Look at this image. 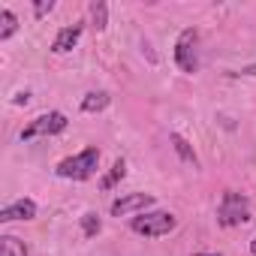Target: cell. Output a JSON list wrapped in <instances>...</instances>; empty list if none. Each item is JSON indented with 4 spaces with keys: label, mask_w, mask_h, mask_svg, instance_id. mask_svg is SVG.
Segmentation results:
<instances>
[{
    "label": "cell",
    "mask_w": 256,
    "mask_h": 256,
    "mask_svg": "<svg viewBox=\"0 0 256 256\" xmlns=\"http://www.w3.org/2000/svg\"><path fill=\"white\" fill-rule=\"evenodd\" d=\"M96 163H100V151L96 148H88L82 151L78 157H70L58 166V175L60 178H72V181H84L96 172Z\"/></svg>",
    "instance_id": "6da1fadb"
},
{
    "label": "cell",
    "mask_w": 256,
    "mask_h": 256,
    "mask_svg": "<svg viewBox=\"0 0 256 256\" xmlns=\"http://www.w3.org/2000/svg\"><path fill=\"white\" fill-rule=\"evenodd\" d=\"M175 214L169 211H154V214H142L133 220V232L139 235H148V238H160V235H169L175 229Z\"/></svg>",
    "instance_id": "7a4b0ae2"
},
{
    "label": "cell",
    "mask_w": 256,
    "mask_h": 256,
    "mask_svg": "<svg viewBox=\"0 0 256 256\" xmlns=\"http://www.w3.org/2000/svg\"><path fill=\"white\" fill-rule=\"evenodd\" d=\"M217 220H220L223 226L247 223V220H250V205H247V199H244V196H238V193H223V202H220Z\"/></svg>",
    "instance_id": "3957f363"
},
{
    "label": "cell",
    "mask_w": 256,
    "mask_h": 256,
    "mask_svg": "<svg viewBox=\"0 0 256 256\" xmlns=\"http://www.w3.org/2000/svg\"><path fill=\"white\" fill-rule=\"evenodd\" d=\"M66 130V118L60 112H48V114H40L36 120H30L24 130H22V139L30 142L36 136H54V133H64Z\"/></svg>",
    "instance_id": "277c9868"
},
{
    "label": "cell",
    "mask_w": 256,
    "mask_h": 256,
    "mask_svg": "<svg viewBox=\"0 0 256 256\" xmlns=\"http://www.w3.org/2000/svg\"><path fill=\"white\" fill-rule=\"evenodd\" d=\"M196 46H199L196 30H184V34L178 36L175 60H178V66H181L184 72H196V66H199V52H196Z\"/></svg>",
    "instance_id": "5b68a950"
},
{
    "label": "cell",
    "mask_w": 256,
    "mask_h": 256,
    "mask_svg": "<svg viewBox=\"0 0 256 256\" xmlns=\"http://www.w3.org/2000/svg\"><path fill=\"white\" fill-rule=\"evenodd\" d=\"M148 205H154V196L151 193H130V196H124V199H118L112 205V214L120 217V214H130V211H142Z\"/></svg>",
    "instance_id": "8992f818"
},
{
    "label": "cell",
    "mask_w": 256,
    "mask_h": 256,
    "mask_svg": "<svg viewBox=\"0 0 256 256\" xmlns=\"http://www.w3.org/2000/svg\"><path fill=\"white\" fill-rule=\"evenodd\" d=\"M36 217V205L30 199H18L12 205H6L4 211H0V220L10 223V220H34Z\"/></svg>",
    "instance_id": "52a82bcc"
},
{
    "label": "cell",
    "mask_w": 256,
    "mask_h": 256,
    "mask_svg": "<svg viewBox=\"0 0 256 256\" xmlns=\"http://www.w3.org/2000/svg\"><path fill=\"white\" fill-rule=\"evenodd\" d=\"M78 36H82V24H72V28H64L58 36H54V42H52V48L58 52V54H64V52H70L76 42H78Z\"/></svg>",
    "instance_id": "ba28073f"
},
{
    "label": "cell",
    "mask_w": 256,
    "mask_h": 256,
    "mask_svg": "<svg viewBox=\"0 0 256 256\" xmlns=\"http://www.w3.org/2000/svg\"><path fill=\"white\" fill-rule=\"evenodd\" d=\"M0 256H28V247H24V241H18L12 235H4L0 238Z\"/></svg>",
    "instance_id": "9c48e42d"
},
{
    "label": "cell",
    "mask_w": 256,
    "mask_h": 256,
    "mask_svg": "<svg viewBox=\"0 0 256 256\" xmlns=\"http://www.w3.org/2000/svg\"><path fill=\"white\" fill-rule=\"evenodd\" d=\"M124 175H126V163H124V160H118V163L108 169V175L100 181V187H102V190H112V187H114V184H118Z\"/></svg>",
    "instance_id": "30bf717a"
},
{
    "label": "cell",
    "mask_w": 256,
    "mask_h": 256,
    "mask_svg": "<svg viewBox=\"0 0 256 256\" xmlns=\"http://www.w3.org/2000/svg\"><path fill=\"white\" fill-rule=\"evenodd\" d=\"M108 106V94H88L82 100V112H102Z\"/></svg>",
    "instance_id": "8fae6325"
},
{
    "label": "cell",
    "mask_w": 256,
    "mask_h": 256,
    "mask_svg": "<svg viewBox=\"0 0 256 256\" xmlns=\"http://www.w3.org/2000/svg\"><path fill=\"white\" fill-rule=\"evenodd\" d=\"M12 34H16V16L10 10H4L0 12V40H10Z\"/></svg>",
    "instance_id": "7c38bea8"
},
{
    "label": "cell",
    "mask_w": 256,
    "mask_h": 256,
    "mask_svg": "<svg viewBox=\"0 0 256 256\" xmlns=\"http://www.w3.org/2000/svg\"><path fill=\"white\" fill-rule=\"evenodd\" d=\"M82 229H84V235H96L100 232V217L96 214H84L82 217Z\"/></svg>",
    "instance_id": "4fadbf2b"
},
{
    "label": "cell",
    "mask_w": 256,
    "mask_h": 256,
    "mask_svg": "<svg viewBox=\"0 0 256 256\" xmlns=\"http://www.w3.org/2000/svg\"><path fill=\"white\" fill-rule=\"evenodd\" d=\"M90 12H94V28L102 30V28H106V4H94Z\"/></svg>",
    "instance_id": "5bb4252c"
},
{
    "label": "cell",
    "mask_w": 256,
    "mask_h": 256,
    "mask_svg": "<svg viewBox=\"0 0 256 256\" xmlns=\"http://www.w3.org/2000/svg\"><path fill=\"white\" fill-rule=\"evenodd\" d=\"M52 0H48V4H36V16H46V12H52Z\"/></svg>",
    "instance_id": "9a60e30c"
},
{
    "label": "cell",
    "mask_w": 256,
    "mask_h": 256,
    "mask_svg": "<svg viewBox=\"0 0 256 256\" xmlns=\"http://www.w3.org/2000/svg\"><path fill=\"white\" fill-rule=\"evenodd\" d=\"M250 250H253V253H256V238H253V244H250Z\"/></svg>",
    "instance_id": "2e32d148"
},
{
    "label": "cell",
    "mask_w": 256,
    "mask_h": 256,
    "mask_svg": "<svg viewBox=\"0 0 256 256\" xmlns=\"http://www.w3.org/2000/svg\"><path fill=\"white\" fill-rule=\"evenodd\" d=\"M196 256H211V253H196Z\"/></svg>",
    "instance_id": "e0dca14e"
}]
</instances>
